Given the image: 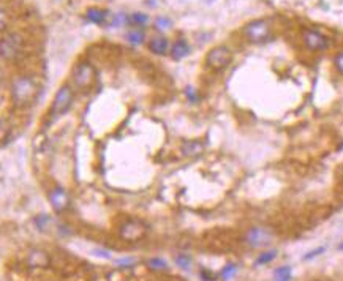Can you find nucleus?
<instances>
[{
  "label": "nucleus",
  "mask_w": 343,
  "mask_h": 281,
  "mask_svg": "<svg viewBox=\"0 0 343 281\" xmlns=\"http://www.w3.org/2000/svg\"><path fill=\"white\" fill-rule=\"evenodd\" d=\"M38 93V85L30 76H16L11 82V101L16 107L30 106Z\"/></svg>",
  "instance_id": "obj_1"
},
{
  "label": "nucleus",
  "mask_w": 343,
  "mask_h": 281,
  "mask_svg": "<svg viewBox=\"0 0 343 281\" xmlns=\"http://www.w3.org/2000/svg\"><path fill=\"white\" fill-rule=\"evenodd\" d=\"M75 103V89L70 84H63L54 93V98L49 106V114L52 119H60L68 114Z\"/></svg>",
  "instance_id": "obj_2"
},
{
  "label": "nucleus",
  "mask_w": 343,
  "mask_h": 281,
  "mask_svg": "<svg viewBox=\"0 0 343 281\" xmlns=\"http://www.w3.org/2000/svg\"><path fill=\"white\" fill-rule=\"evenodd\" d=\"M73 89L79 92H89L97 82V70L90 62H79L71 73Z\"/></svg>",
  "instance_id": "obj_3"
},
{
  "label": "nucleus",
  "mask_w": 343,
  "mask_h": 281,
  "mask_svg": "<svg viewBox=\"0 0 343 281\" xmlns=\"http://www.w3.org/2000/svg\"><path fill=\"white\" fill-rule=\"evenodd\" d=\"M23 48H24L23 35L17 32H10L0 38V57L7 62H13L23 54Z\"/></svg>",
  "instance_id": "obj_4"
},
{
  "label": "nucleus",
  "mask_w": 343,
  "mask_h": 281,
  "mask_svg": "<svg viewBox=\"0 0 343 281\" xmlns=\"http://www.w3.org/2000/svg\"><path fill=\"white\" fill-rule=\"evenodd\" d=\"M244 35L250 43L261 45L270 38V35H272V27H270V23L267 19L260 17V19H253L245 24Z\"/></svg>",
  "instance_id": "obj_5"
},
{
  "label": "nucleus",
  "mask_w": 343,
  "mask_h": 281,
  "mask_svg": "<svg viewBox=\"0 0 343 281\" xmlns=\"http://www.w3.org/2000/svg\"><path fill=\"white\" fill-rule=\"evenodd\" d=\"M207 68L213 70V71H223L225 68H228L232 62V51L226 46V45H219L213 46L212 49H209V52L206 54L204 59Z\"/></svg>",
  "instance_id": "obj_6"
},
{
  "label": "nucleus",
  "mask_w": 343,
  "mask_h": 281,
  "mask_svg": "<svg viewBox=\"0 0 343 281\" xmlns=\"http://www.w3.org/2000/svg\"><path fill=\"white\" fill-rule=\"evenodd\" d=\"M245 240H247V245L255 250L267 248L270 243L275 240V232L266 226H253L247 231Z\"/></svg>",
  "instance_id": "obj_7"
},
{
  "label": "nucleus",
  "mask_w": 343,
  "mask_h": 281,
  "mask_svg": "<svg viewBox=\"0 0 343 281\" xmlns=\"http://www.w3.org/2000/svg\"><path fill=\"white\" fill-rule=\"evenodd\" d=\"M147 231H149V226L142 220L128 218L127 221L122 223V226L119 229V235H120V239L127 240V242H138L146 237Z\"/></svg>",
  "instance_id": "obj_8"
},
{
  "label": "nucleus",
  "mask_w": 343,
  "mask_h": 281,
  "mask_svg": "<svg viewBox=\"0 0 343 281\" xmlns=\"http://www.w3.org/2000/svg\"><path fill=\"white\" fill-rule=\"evenodd\" d=\"M48 199L51 202V207L56 210L57 213L65 212L70 207V204H71L67 190L62 188V186H54V188H51L49 193H48Z\"/></svg>",
  "instance_id": "obj_9"
},
{
  "label": "nucleus",
  "mask_w": 343,
  "mask_h": 281,
  "mask_svg": "<svg viewBox=\"0 0 343 281\" xmlns=\"http://www.w3.org/2000/svg\"><path fill=\"white\" fill-rule=\"evenodd\" d=\"M304 43L312 51H324L329 46V40L326 36L319 33L318 30H312V29L304 30Z\"/></svg>",
  "instance_id": "obj_10"
},
{
  "label": "nucleus",
  "mask_w": 343,
  "mask_h": 281,
  "mask_svg": "<svg viewBox=\"0 0 343 281\" xmlns=\"http://www.w3.org/2000/svg\"><path fill=\"white\" fill-rule=\"evenodd\" d=\"M206 150V144L200 139H191V141H184L182 145H180V152H182L184 157L188 158H195L203 155Z\"/></svg>",
  "instance_id": "obj_11"
},
{
  "label": "nucleus",
  "mask_w": 343,
  "mask_h": 281,
  "mask_svg": "<svg viewBox=\"0 0 343 281\" xmlns=\"http://www.w3.org/2000/svg\"><path fill=\"white\" fill-rule=\"evenodd\" d=\"M85 17L92 23V24H97V26H108L110 24V11L108 10H103V8H98V7H90L87 11H85Z\"/></svg>",
  "instance_id": "obj_12"
},
{
  "label": "nucleus",
  "mask_w": 343,
  "mask_h": 281,
  "mask_svg": "<svg viewBox=\"0 0 343 281\" xmlns=\"http://www.w3.org/2000/svg\"><path fill=\"white\" fill-rule=\"evenodd\" d=\"M149 51L155 55H166L171 49V43L166 36H154L149 41Z\"/></svg>",
  "instance_id": "obj_13"
},
{
  "label": "nucleus",
  "mask_w": 343,
  "mask_h": 281,
  "mask_svg": "<svg viewBox=\"0 0 343 281\" xmlns=\"http://www.w3.org/2000/svg\"><path fill=\"white\" fill-rule=\"evenodd\" d=\"M169 54H171V57L174 60H182V59H185L187 55L190 54V45L187 43V40L180 38V40H177L176 43L171 45Z\"/></svg>",
  "instance_id": "obj_14"
},
{
  "label": "nucleus",
  "mask_w": 343,
  "mask_h": 281,
  "mask_svg": "<svg viewBox=\"0 0 343 281\" xmlns=\"http://www.w3.org/2000/svg\"><path fill=\"white\" fill-rule=\"evenodd\" d=\"M27 262L32 267H46L49 264V257L41 250H33V251L29 253Z\"/></svg>",
  "instance_id": "obj_15"
},
{
  "label": "nucleus",
  "mask_w": 343,
  "mask_h": 281,
  "mask_svg": "<svg viewBox=\"0 0 343 281\" xmlns=\"http://www.w3.org/2000/svg\"><path fill=\"white\" fill-rule=\"evenodd\" d=\"M125 38H127V41L133 46H139L144 43V40H146V33H144L142 29L139 27H133L132 30L127 32V35H125Z\"/></svg>",
  "instance_id": "obj_16"
},
{
  "label": "nucleus",
  "mask_w": 343,
  "mask_h": 281,
  "mask_svg": "<svg viewBox=\"0 0 343 281\" xmlns=\"http://www.w3.org/2000/svg\"><path fill=\"white\" fill-rule=\"evenodd\" d=\"M274 281H291L293 279V269L290 266H282L274 270Z\"/></svg>",
  "instance_id": "obj_17"
},
{
  "label": "nucleus",
  "mask_w": 343,
  "mask_h": 281,
  "mask_svg": "<svg viewBox=\"0 0 343 281\" xmlns=\"http://www.w3.org/2000/svg\"><path fill=\"white\" fill-rule=\"evenodd\" d=\"M127 23L132 27H139L141 29L149 23V17H147V14H142V13H133L130 17H127Z\"/></svg>",
  "instance_id": "obj_18"
},
{
  "label": "nucleus",
  "mask_w": 343,
  "mask_h": 281,
  "mask_svg": "<svg viewBox=\"0 0 343 281\" xmlns=\"http://www.w3.org/2000/svg\"><path fill=\"white\" fill-rule=\"evenodd\" d=\"M275 257H277V250L264 251V253L258 254V257H256V261H255V266H267L269 262H272Z\"/></svg>",
  "instance_id": "obj_19"
},
{
  "label": "nucleus",
  "mask_w": 343,
  "mask_h": 281,
  "mask_svg": "<svg viewBox=\"0 0 343 281\" xmlns=\"http://www.w3.org/2000/svg\"><path fill=\"white\" fill-rule=\"evenodd\" d=\"M174 262H176V266L180 267L182 270H190V267L193 264V261H191V257L188 254H177Z\"/></svg>",
  "instance_id": "obj_20"
},
{
  "label": "nucleus",
  "mask_w": 343,
  "mask_h": 281,
  "mask_svg": "<svg viewBox=\"0 0 343 281\" xmlns=\"http://www.w3.org/2000/svg\"><path fill=\"white\" fill-rule=\"evenodd\" d=\"M147 266L152 269V270H166L168 269V262L161 257H152L147 261Z\"/></svg>",
  "instance_id": "obj_21"
},
{
  "label": "nucleus",
  "mask_w": 343,
  "mask_h": 281,
  "mask_svg": "<svg viewBox=\"0 0 343 281\" xmlns=\"http://www.w3.org/2000/svg\"><path fill=\"white\" fill-rule=\"evenodd\" d=\"M8 24H10V16H8V13L4 8H0V32H5L7 27H8Z\"/></svg>",
  "instance_id": "obj_22"
},
{
  "label": "nucleus",
  "mask_w": 343,
  "mask_h": 281,
  "mask_svg": "<svg viewBox=\"0 0 343 281\" xmlns=\"http://www.w3.org/2000/svg\"><path fill=\"white\" fill-rule=\"evenodd\" d=\"M10 133V123L7 119H0V141H4Z\"/></svg>",
  "instance_id": "obj_23"
},
{
  "label": "nucleus",
  "mask_w": 343,
  "mask_h": 281,
  "mask_svg": "<svg viewBox=\"0 0 343 281\" xmlns=\"http://www.w3.org/2000/svg\"><path fill=\"white\" fill-rule=\"evenodd\" d=\"M236 270H238L236 266H234V264H228V266L222 270V278H223V279H231V278L234 276V273H236Z\"/></svg>",
  "instance_id": "obj_24"
},
{
  "label": "nucleus",
  "mask_w": 343,
  "mask_h": 281,
  "mask_svg": "<svg viewBox=\"0 0 343 281\" xmlns=\"http://www.w3.org/2000/svg\"><path fill=\"white\" fill-rule=\"evenodd\" d=\"M324 251H326V247H318V248H315V250H312V251L307 253V254H305L302 259H304V261H310V259H313V257H316V256L323 254Z\"/></svg>",
  "instance_id": "obj_25"
},
{
  "label": "nucleus",
  "mask_w": 343,
  "mask_h": 281,
  "mask_svg": "<svg viewBox=\"0 0 343 281\" xmlns=\"http://www.w3.org/2000/svg\"><path fill=\"white\" fill-rule=\"evenodd\" d=\"M171 19H168V17H157V21H155V26L160 29V30H163V29H169L171 27Z\"/></svg>",
  "instance_id": "obj_26"
},
{
  "label": "nucleus",
  "mask_w": 343,
  "mask_h": 281,
  "mask_svg": "<svg viewBox=\"0 0 343 281\" xmlns=\"http://www.w3.org/2000/svg\"><path fill=\"white\" fill-rule=\"evenodd\" d=\"M334 63H335L337 71H338V73L341 74V76H343V51H341V52H338V54L335 55Z\"/></svg>",
  "instance_id": "obj_27"
},
{
  "label": "nucleus",
  "mask_w": 343,
  "mask_h": 281,
  "mask_svg": "<svg viewBox=\"0 0 343 281\" xmlns=\"http://www.w3.org/2000/svg\"><path fill=\"white\" fill-rule=\"evenodd\" d=\"M185 93H187V98H188L191 103H196L198 100H200V97H198V92H196V89H193V87H187Z\"/></svg>",
  "instance_id": "obj_28"
},
{
  "label": "nucleus",
  "mask_w": 343,
  "mask_h": 281,
  "mask_svg": "<svg viewBox=\"0 0 343 281\" xmlns=\"http://www.w3.org/2000/svg\"><path fill=\"white\" fill-rule=\"evenodd\" d=\"M338 250H340V251H343V240L340 242V245H338Z\"/></svg>",
  "instance_id": "obj_29"
},
{
  "label": "nucleus",
  "mask_w": 343,
  "mask_h": 281,
  "mask_svg": "<svg viewBox=\"0 0 343 281\" xmlns=\"http://www.w3.org/2000/svg\"><path fill=\"white\" fill-rule=\"evenodd\" d=\"M0 79H2V70H0Z\"/></svg>",
  "instance_id": "obj_30"
}]
</instances>
